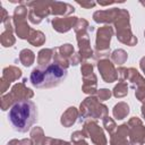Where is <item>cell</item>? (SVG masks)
Here are the masks:
<instances>
[{"label": "cell", "mask_w": 145, "mask_h": 145, "mask_svg": "<svg viewBox=\"0 0 145 145\" xmlns=\"http://www.w3.org/2000/svg\"><path fill=\"white\" fill-rule=\"evenodd\" d=\"M8 120L16 131H28L37 120V108L35 103L29 100L16 101L8 111Z\"/></svg>", "instance_id": "obj_1"}, {"label": "cell", "mask_w": 145, "mask_h": 145, "mask_svg": "<svg viewBox=\"0 0 145 145\" xmlns=\"http://www.w3.org/2000/svg\"><path fill=\"white\" fill-rule=\"evenodd\" d=\"M67 77V69L58 63H48L33 69L31 83L37 88H50L60 85Z\"/></svg>", "instance_id": "obj_2"}]
</instances>
